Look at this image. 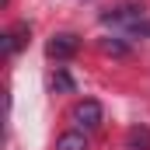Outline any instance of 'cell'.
I'll use <instances>...</instances> for the list:
<instances>
[{"mask_svg":"<svg viewBox=\"0 0 150 150\" xmlns=\"http://www.w3.org/2000/svg\"><path fill=\"white\" fill-rule=\"evenodd\" d=\"M28 35H32V28H28V21H18L11 32H4L0 35V49H4V56H14L25 42H28Z\"/></svg>","mask_w":150,"mask_h":150,"instance_id":"obj_3","label":"cell"},{"mask_svg":"<svg viewBox=\"0 0 150 150\" xmlns=\"http://www.w3.org/2000/svg\"><path fill=\"white\" fill-rule=\"evenodd\" d=\"M77 49H80V38L70 35V32H59V35L49 38V45H45V52L52 56V59H67V56H74Z\"/></svg>","mask_w":150,"mask_h":150,"instance_id":"obj_2","label":"cell"},{"mask_svg":"<svg viewBox=\"0 0 150 150\" xmlns=\"http://www.w3.org/2000/svg\"><path fill=\"white\" fill-rule=\"evenodd\" d=\"M70 122H74V129H80V133L98 129V126L105 122V108H101V101H94V98L77 101L74 108H70Z\"/></svg>","mask_w":150,"mask_h":150,"instance_id":"obj_1","label":"cell"},{"mask_svg":"<svg viewBox=\"0 0 150 150\" xmlns=\"http://www.w3.org/2000/svg\"><path fill=\"white\" fill-rule=\"evenodd\" d=\"M56 150H87V133H80V129L63 133V136L56 140Z\"/></svg>","mask_w":150,"mask_h":150,"instance_id":"obj_4","label":"cell"},{"mask_svg":"<svg viewBox=\"0 0 150 150\" xmlns=\"http://www.w3.org/2000/svg\"><path fill=\"white\" fill-rule=\"evenodd\" d=\"M129 147L133 150H150V129L147 126H133L129 129Z\"/></svg>","mask_w":150,"mask_h":150,"instance_id":"obj_5","label":"cell"},{"mask_svg":"<svg viewBox=\"0 0 150 150\" xmlns=\"http://www.w3.org/2000/svg\"><path fill=\"white\" fill-rule=\"evenodd\" d=\"M101 49H105V52H112V56H126V45H122L119 38H105V42H101Z\"/></svg>","mask_w":150,"mask_h":150,"instance_id":"obj_6","label":"cell"},{"mask_svg":"<svg viewBox=\"0 0 150 150\" xmlns=\"http://www.w3.org/2000/svg\"><path fill=\"white\" fill-rule=\"evenodd\" d=\"M52 87H59V91H74V80H70V74H63V70H59V74L52 77Z\"/></svg>","mask_w":150,"mask_h":150,"instance_id":"obj_7","label":"cell"}]
</instances>
